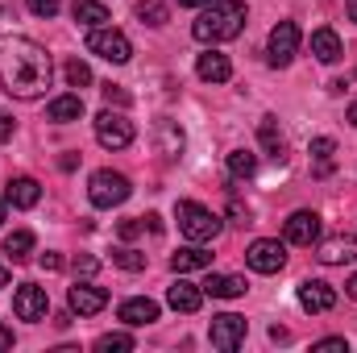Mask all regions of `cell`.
Segmentation results:
<instances>
[{"label":"cell","mask_w":357,"mask_h":353,"mask_svg":"<svg viewBox=\"0 0 357 353\" xmlns=\"http://www.w3.org/2000/svg\"><path fill=\"white\" fill-rule=\"evenodd\" d=\"M50 75H54V63L46 54V46H38L33 38H0V84L8 96L17 100H38L50 88Z\"/></svg>","instance_id":"cell-1"},{"label":"cell","mask_w":357,"mask_h":353,"mask_svg":"<svg viewBox=\"0 0 357 353\" xmlns=\"http://www.w3.org/2000/svg\"><path fill=\"white\" fill-rule=\"evenodd\" d=\"M245 4L241 0H216V4H208V8H199V17H195V25H191V38L195 42H204V46H216V42H229V38H237L241 29H245Z\"/></svg>","instance_id":"cell-2"},{"label":"cell","mask_w":357,"mask_h":353,"mask_svg":"<svg viewBox=\"0 0 357 353\" xmlns=\"http://www.w3.org/2000/svg\"><path fill=\"white\" fill-rule=\"evenodd\" d=\"M175 216H178L183 237H191V241H212V237L220 233V216H216L212 208L195 204V200H183L175 208Z\"/></svg>","instance_id":"cell-3"},{"label":"cell","mask_w":357,"mask_h":353,"mask_svg":"<svg viewBox=\"0 0 357 353\" xmlns=\"http://www.w3.org/2000/svg\"><path fill=\"white\" fill-rule=\"evenodd\" d=\"M133 195V183L121 175V171H96L88 183V200L96 208H116Z\"/></svg>","instance_id":"cell-4"},{"label":"cell","mask_w":357,"mask_h":353,"mask_svg":"<svg viewBox=\"0 0 357 353\" xmlns=\"http://www.w3.org/2000/svg\"><path fill=\"white\" fill-rule=\"evenodd\" d=\"M88 50H91V54H100L104 63H112V67H121V63H129V59H133L129 38H125L121 29H108V25H100V29H91V33H88Z\"/></svg>","instance_id":"cell-5"},{"label":"cell","mask_w":357,"mask_h":353,"mask_svg":"<svg viewBox=\"0 0 357 353\" xmlns=\"http://www.w3.org/2000/svg\"><path fill=\"white\" fill-rule=\"evenodd\" d=\"M96 142H100L104 150H125V146L133 142V121H129L125 112L104 108V112L96 117Z\"/></svg>","instance_id":"cell-6"},{"label":"cell","mask_w":357,"mask_h":353,"mask_svg":"<svg viewBox=\"0 0 357 353\" xmlns=\"http://www.w3.org/2000/svg\"><path fill=\"white\" fill-rule=\"evenodd\" d=\"M295 54H299V25H295V21H278V25L270 29V42H266L270 67H291Z\"/></svg>","instance_id":"cell-7"},{"label":"cell","mask_w":357,"mask_h":353,"mask_svg":"<svg viewBox=\"0 0 357 353\" xmlns=\"http://www.w3.org/2000/svg\"><path fill=\"white\" fill-rule=\"evenodd\" d=\"M13 312H17V320H29V324L46 320V312H50V295H46V287H38V283H21L17 295H13Z\"/></svg>","instance_id":"cell-8"},{"label":"cell","mask_w":357,"mask_h":353,"mask_svg":"<svg viewBox=\"0 0 357 353\" xmlns=\"http://www.w3.org/2000/svg\"><path fill=\"white\" fill-rule=\"evenodd\" d=\"M245 316H237V312H220V316H212V329H208V337H212V345L220 353H233L241 341H245Z\"/></svg>","instance_id":"cell-9"},{"label":"cell","mask_w":357,"mask_h":353,"mask_svg":"<svg viewBox=\"0 0 357 353\" xmlns=\"http://www.w3.org/2000/svg\"><path fill=\"white\" fill-rule=\"evenodd\" d=\"M245 262H250V270H258V274H278L287 266V246L274 241V237H258L245 250Z\"/></svg>","instance_id":"cell-10"},{"label":"cell","mask_w":357,"mask_h":353,"mask_svg":"<svg viewBox=\"0 0 357 353\" xmlns=\"http://www.w3.org/2000/svg\"><path fill=\"white\" fill-rule=\"evenodd\" d=\"M282 237L291 241V246H316L320 241V216L316 212H291L287 216V225H282Z\"/></svg>","instance_id":"cell-11"},{"label":"cell","mask_w":357,"mask_h":353,"mask_svg":"<svg viewBox=\"0 0 357 353\" xmlns=\"http://www.w3.org/2000/svg\"><path fill=\"white\" fill-rule=\"evenodd\" d=\"M299 308L303 312H333L337 308V291L324 278H307V283H299Z\"/></svg>","instance_id":"cell-12"},{"label":"cell","mask_w":357,"mask_h":353,"mask_svg":"<svg viewBox=\"0 0 357 353\" xmlns=\"http://www.w3.org/2000/svg\"><path fill=\"white\" fill-rule=\"evenodd\" d=\"M67 303H71L75 316H96V312L108 308V291L104 287H91V283H75L71 295H67Z\"/></svg>","instance_id":"cell-13"},{"label":"cell","mask_w":357,"mask_h":353,"mask_svg":"<svg viewBox=\"0 0 357 353\" xmlns=\"http://www.w3.org/2000/svg\"><path fill=\"white\" fill-rule=\"evenodd\" d=\"M316 258H320L324 266H345V262H357V237H354V233H337V237L320 241Z\"/></svg>","instance_id":"cell-14"},{"label":"cell","mask_w":357,"mask_h":353,"mask_svg":"<svg viewBox=\"0 0 357 353\" xmlns=\"http://www.w3.org/2000/svg\"><path fill=\"white\" fill-rule=\"evenodd\" d=\"M195 75H199L204 84H229V80H233V63H229V54H220V50H204V54L195 59Z\"/></svg>","instance_id":"cell-15"},{"label":"cell","mask_w":357,"mask_h":353,"mask_svg":"<svg viewBox=\"0 0 357 353\" xmlns=\"http://www.w3.org/2000/svg\"><path fill=\"white\" fill-rule=\"evenodd\" d=\"M121 320H125L129 329H146V324H154V320H158V303H154V299H146V295H133V299H125V303H121Z\"/></svg>","instance_id":"cell-16"},{"label":"cell","mask_w":357,"mask_h":353,"mask_svg":"<svg viewBox=\"0 0 357 353\" xmlns=\"http://www.w3.org/2000/svg\"><path fill=\"white\" fill-rule=\"evenodd\" d=\"M4 200L13 204V208H33L38 200H42V187H38V179L29 175H17L8 187H4Z\"/></svg>","instance_id":"cell-17"},{"label":"cell","mask_w":357,"mask_h":353,"mask_svg":"<svg viewBox=\"0 0 357 353\" xmlns=\"http://www.w3.org/2000/svg\"><path fill=\"white\" fill-rule=\"evenodd\" d=\"M154 142H158V154L162 158H178L183 146H187V137H183V129H178L175 121H158L154 125Z\"/></svg>","instance_id":"cell-18"},{"label":"cell","mask_w":357,"mask_h":353,"mask_svg":"<svg viewBox=\"0 0 357 353\" xmlns=\"http://www.w3.org/2000/svg\"><path fill=\"white\" fill-rule=\"evenodd\" d=\"M212 266V254L195 241V246H183L178 254H171V270L175 274H191V270H208Z\"/></svg>","instance_id":"cell-19"},{"label":"cell","mask_w":357,"mask_h":353,"mask_svg":"<svg viewBox=\"0 0 357 353\" xmlns=\"http://www.w3.org/2000/svg\"><path fill=\"white\" fill-rule=\"evenodd\" d=\"M167 303H171L175 312H199V303H204V287H195V283H183V278H178L175 287L167 291Z\"/></svg>","instance_id":"cell-20"},{"label":"cell","mask_w":357,"mask_h":353,"mask_svg":"<svg viewBox=\"0 0 357 353\" xmlns=\"http://www.w3.org/2000/svg\"><path fill=\"white\" fill-rule=\"evenodd\" d=\"M312 54L320 59V63H337L341 54H345V46H341V38H337V29H316L312 33Z\"/></svg>","instance_id":"cell-21"},{"label":"cell","mask_w":357,"mask_h":353,"mask_svg":"<svg viewBox=\"0 0 357 353\" xmlns=\"http://www.w3.org/2000/svg\"><path fill=\"white\" fill-rule=\"evenodd\" d=\"M79 117H84V96H79V91L50 100V121H54V125H71V121H79Z\"/></svg>","instance_id":"cell-22"},{"label":"cell","mask_w":357,"mask_h":353,"mask_svg":"<svg viewBox=\"0 0 357 353\" xmlns=\"http://www.w3.org/2000/svg\"><path fill=\"white\" fill-rule=\"evenodd\" d=\"M204 295H212V299H237V295H245V278L241 274H212L204 283Z\"/></svg>","instance_id":"cell-23"},{"label":"cell","mask_w":357,"mask_h":353,"mask_svg":"<svg viewBox=\"0 0 357 353\" xmlns=\"http://www.w3.org/2000/svg\"><path fill=\"white\" fill-rule=\"evenodd\" d=\"M71 13H75V21H79V25H88V29L108 25V8H104L100 0H75V4H71Z\"/></svg>","instance_id":"cell-24"},{"label":"cell","mask_w":357,"mask_h":353,"mask_svg":"<svg viewBox=\"0 0 357 353\" xmlns=\"http://www.w3.org/2000/svg\"><path fill=\"white\" fill-rule=\"evenodd\" d=\"M4 254H8L13 262H25V258L33 254V233H29V229L8 233V237H4Z\"/></svg>","instance_id":"cell-25"},{"label":"cell","mask_w":357,"mask_h":353,"mask_svg":"<svg viewBox=\"0 0 357 353\" xmlns=\"http://www.w3.org/2000/svg\"><path fill=\"white\" fill-rule=\"evenodd\" d=\"M258 137H262V146H266L274 158H282V150H287V137H282V129H278V121H274V117H262V125H258Z\"/></svg>","instance_id":"cell-26"},{"label":"cell","mask_w":357,"mask_h":353,"mask_svg":"<svg viewBox=\"0 0 357 353\" xmlns=\"http://www.w3.org/2000/svg\"><path fill=\"white\" fill-rule=\"evenodd\" d=\"M137 17H142L146 25L162 29V25L171 21V8H167V0H137Z\"/></svg>","instance_id":"cell-27"},{"label":"cell","mask_w":357,"mask_h":353,"mask_svg":"<svg viewBox=\"0 0 357 353\" xmlns=\"http://www.w3.org/2000/svg\"><path fill=\"white\" fill-rule=\"evenodd\" d=\"M254 171H258V154H250V150L229 154V175L233 179H254Z\"/></svg>","instance_id":"cell-28"},{"label":"cell","mask_w":357,"mask_h":353,"mask_svg":"<svg viewBox=\"0 0 357 353\" xmlns=\"http://www.w3.org/2000/svg\"><path fill=\"white\" fill-rule=\"evenodd\" d=\"M333 154H337V142H333V137H316V142H312L316 175H328V171H333Z\"/></svg>","instance_id":"cell-29"},{"label":"cell","mask_w":357,"mask_h":353,"mask_svg":"<svg viewBox=\"0 0 357 353\" xmlns=\"http://www.w3.org/2000/svg\"><path fill=\"white\" fill-rule=\"evenodd\" d=\"M112 266H121V270H146V254L121 246V250H112Z\"/></svg>","instance_id":"cell-30"},{"label":"cell","mask_w":357,"mask_h":353,"mask_svg":"<svg viewBox=\"0 0 357 353\" xmlns=\"http://www.w3.org/2000/svg\"><path fill=\"white\" fill-rule=\"evenodd\" d=\"M129 350H133V337H125V333H108V337L96 341V353H129Z\"/></svg>","instance_id":"cell-31"},{"label":"cell","mask_w":357,"mask_h":353,"mask_svg":"<svg viewBox=\"0 0 357 353\" xmlns=\"http://www.w3.org/2000/svg\"><path fill=\"white\" fill-rule=\"evenodd\" d=\"M67 84H71V88H91V67L79 63V59H71V63H67Z\"/></svg>","instance_id":"cell-32"},{"label":"cell","mask_w":357,"mask_h":353,"mask_svg":"<svg viewBox=\"0 0 357 353\" xmlns=\"http://www.w3.org/2000/svg\"><path fill=\"white\" fill-rule=\"evenodd\" d=\"M25 4H29V13H33V17H46V21L63 8V0H25Z\"/></svg>","instance_id":"cell-33"},{"label":"cell","mask_w":357,"mask_h":353,"mask_svg":"<svg viewBox=\"0 0 357 353\" xmlns=\"http://www.w3.org/2000/svg\"><path fill=\"white\" fill-rule=\"evenodd\" d=\"M104 100H108V104H116V108H129V100H133V96H129L125 88H116V84H104Z\"/></svg>","instance_id":"cell-34"},{"label":"cell","mask_w":357,"mask_h":353,"mask_svg":"<svg viewBox=\"0 0 357 353\" xmlns=\"http://www.w3.org/2000/svg\"><path fill=\"white\" fill-rule=\"evenodd\" d=\"M312 350H320V353H349V341H345V337H324V341H316Z\"/></svg>","instance_id":"cell-35"},{"label":"cell","mask_w":357,"mask_h":353,"mask_svg":"<svg viewBox=\"0 0 357 353\" xmlns=\"http://www.w3.org/2000/svg\"><path fill=\"white\" fill-rule=\"evenodd\" d=\"M137 233H142V220H121V237L125 241H133Z\"/></svg>","instance_id":"cell-36"},{"label":"cell","mask_w":357,"mask_h":353,"mask_svg":"<svg viewBox=\"0 0 357 353\" xmlns=\"http://www.w3.org/2000/svg\"><path fill=\"white\" fill-rule=\"evenodd\" d=\"M8 137H13V117L0 112V142H8Z\"/></svg>","instance_id":"cell-37"},{"label":"cell","mask_w":357,"mask_h":353,"mask_svg":"<svg viewBox=\"0 0 357 353\" xmlns=\"http://www.w3.org/2000/svg\"><path fill=\"white\" fill-rule=\"evenodd\" d=\"M42 266H46V270H63V258H59V254H42Z\"/></svg>","instance_id":"cell-38"},{"label":"cell","mask_w":357,"mask_h":353,"mask_svg":"<svg viewBox=\"0 0 357 353\" xmlns=\"http://www.w3.org/2000/svg\"><path fill=\"white\" fill-rule=\"evenodd\" d=\"M4 350H13V329H4V324H0V353Z\"/></svg>","instance_id":"cell-39"},{"label":"cell","mask_w":357,"mask_h":353,"mask_svg":"<svg viewBox=\"0 0 357 353\" xmlns=\"http://www.w3.org/2000/svg\"><path fill=\"white\" fill-rule=\"evenodd\" d=\"M75 266H79V274H96V266H100V262H96V258H79Z\"/></svg>","instance_id":"cell-40"},{"label":"cell","mask_w":357,"mask_h":353,"mask_svg":"<svg viewBox=\"0 0 357 353\" xmlns=\"http://www.w3.org/2000/svg\"><path fill=\"white\" fill-rule=\"evenodd\" d=\"M208 4H216V0H178V8H208Z\"/></svg>","instance_id":"cell-41"},{"label":"cell","mask_w":357,"mask_h":353,"mask_svg":"<svg viewBox=\"0 0 357 353\" xmlns=\"http://www.w3.org/2000/svg\"><path fill=\"white\" fill-rule=\"evenodd\" d=\"M345 295H349V299H357V274H349V283H345Z\"/></svg>","instance_id":"cell-42"},{"label":"cell","mask_w":357,"mask_h":353,"mask_svg":"<svg viewBox=\"0 0 357 353\" xmlns=\"http://www.w3.org/2000/svg\"><path fill=\"white\" fill-rule=\"evenodd\" d=\"M345 13H349V21H357V0H345Z\"/></svg>","instance_id":"cell-43"},{"label":"cell","mask_w":357,"mask_h":353,"mask_svg":"<svg viewBox=\"0 0 357 353\" xmlns=\"http://www.w3.org/2000/svg\"><path fill=\"white\" fill-rule=\"evenodd\" d=\"M0 287H8V270L4 266H0Z\"/></svg>","instance_id":"cell-44"},{"label":"cell","mask_w":357,"mask_h":353,"mask_svg":"<svg viewBox=\"0 0 357 353\" xmlns=\"http://www.w3.org/2000/svg\"><path fill=\"white\" fill-rule=\"evenodd\" d=\"M4 212H8V200H4V195H0V220H4Z\"/></svg>","instance_id":"cell-45"},{"label":"cell","mask_w":357,"mask_h":353,"mask_svg":"<svg viewBox=\"0 0 357 353\" xmlns=\"http://www.w3.org/2000/svg\"><path fill=\"white\" fill-rule=\"evenodd\" d=\"M349 121L357 125V104H349Z\"/></svg>","instance_id":"cell-46"}]
</instances>
